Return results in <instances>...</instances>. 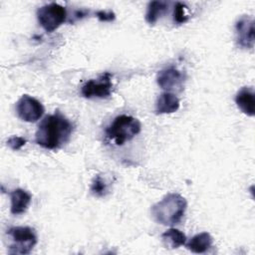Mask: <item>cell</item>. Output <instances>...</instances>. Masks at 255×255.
<instances>
[{"label":"cell","mask_w":255,"mask_h":255,"mask_svg":"<svg viewBox=\"0 0 255 255\" xmlns=\"http://www.w3.org/2000/svg\"><path fill=\"white\" fill-rule=\"evenodd\" d=\"M6 242L9 254H29L37 244V235L29 226H13L6 231Z\"/></svg>","instance_id":"277c9868"},{"label":"cell","mask_w":255,"mask_h":255,"mask_svg":"<svg viewBox=\"0 0 255 255\" xmlns=\"http://www.w3.org/2000/svg\"><path fill=\"white\" fill-rule=\"evenodd\" d=\"M26 142H27L26 138L22 136H17V135H12L7 139V145L13 150L20 149L23 145H25Z\"/></svg>","instance_id":"ac0fdd59"},{"label":"cell","mask_w":255,"mask_h":255,"mask_svg":"<svg viewBox=\"0 0 255 255\" xmlns=\"http://www.w3.org/2000/svg\"><path fill=\"white\" fill-rule=\"evenodd\" d=\"M141 130L140 122L131 116L120 115L107 127L106 135L117 145L132 139Z\"/></svg>","instance_id":"3957f363"},{"label":"cell","mask_w":255,"mask_h":255,"mask_svg":"<svg viewBox=\"0 0 255 255\" xmlns=\"http://www.w3.org/2000/svg\"><path fill=\"white\" fill-rule=\"evenodd\" d=\"M254 20L249 16H241L235 23L237 45L243 49H252L255 43Z\"/></svg>","instance_id":"9c48e42d"},{"label":"cell","mask_w":255,"mask_h":255,"mask_svg":"<svg viewBox=\"0 0 255 255\" xmlns=\"http://www.w3.org/2000/svg\"><path fill=\"white\" fill-rule=\"evenodd\" d=\"M45 109L37 99L23 95L16 103V113L18 117L27 123H35L41 119Z\"/></svg>","instance_id":"52a82bcc"},{"label":"cell","mask_w":255,"mask_h":255,"mask_svg":"<svg viewBox=\"0 0 255 255\" xmlns=\"http://www.w3.org/2000/svg\"><path fill=\"white\" fill-rule=\"evenodd\" d=\"M67 10L58 3H50L37 10V19L41 27L48 33L58 29L67 20Z\"/></svg>","instance_id":"5b68a950"},{"label":"cell","mask_w":255,"mask_h":255,"mask_svg":"<svg viewBox=\"0 0 255 255\" xmlns=\"http://www.w3.org/2000/svg\"><path fill=\"white\" fill-rule=\"evenodd\" d=\"M10 199H11V207L10 211L14 215H19L24 213L31 203L32 196L29 192L22 188L14 189L10 192Z\"/></svg>","instance_id":"8fae6325"},{"label":"cell","mask_w":255,"mask_h":255,"mask_svg":"<svg viewBox=\"0 0 255 255\" xmlns=\"http://www.w3.org/2000/svg\"><path fill=\"white\" fill-rule=\"evenodd\" d=\"M168 10V3L165 1H151L147 4L145 12V21L153 25Z\"/></svg>","instance_id":"9a60e30c"},{"label":"cell","mask_w":255,"mask_h":255,"mask_svg":"<svg viewBox=\"0 0 255 255\" xmlns=\"http://www.w3.org/2000/svg\"><path fill=\"white\" fill-rule=\"evenodd\" d=\"M90 190L95 196L102 197L108 193V185L104 180V178L98 174L94 177Z\"/></svg>","instance_id":"2e32d148"},{"label":"cell","mask_w":255,"mask_h":255,"mask_svg":"<svg viewBox=\"0 0 255 255\" xmlns=\"http://www.w3.org/2000/svg\"><path fill=\"white\" fill-rule=\"evenodd\" d=\"M113 90L112 75L104 73L98 79L87 81L81 89V94L87 99H104L111 96Z\"/></svg>","instance_id":"8992f818"},{"label":"cell","mask_w":255,"mask_h":255,"mask_svg":"<svg viewBox=\"0 0 255 255\" xmlns=\"http://www.w3.org/2000/svg\"><path fill=\"white\" fill-rule=\"evenodd\" d=\"M185 75L174 67H168L160 70L156 76L157 85L165 92H180L183 89Z\"/></svg>","instance_id":"ba28073f"},{"label":"cell","mask_w":255,"mask_h":255,"mask_svg":"<svg viewBox=\"0 0 255 255\" xmlns=\"http://www.w3.org/2000/svg\"><path fill=\"white\" fill-rule=\"evenodd\" d=\"M73 129V124L57 111L46 116L38 125L35 140L44 148L57 149L68 142Z\"/></svg>","instance_id":"6da1fadb"},{"label":"cell","mask_w":255,"mask_h":255,"mask_svg":"<svg viewBox=\"0 0 255 255\" xmlns=\"http://www.w3.org/2000/svg\"><path fill=\"white\" fill-rule=\"evenodd\" d=\"M235 103L243 114L253 117L255 114L254 89L252 87L241 88L235 96Z\"/></svg>","instance_id":"30bf717a"},{"label":"cell","mask_w":255,"mask_h":255,"mask_svg":"<svg viewBox=\"0 0 255 255\" xmlns=\"http://www.w3.org/2000/svg\"><path fill=\"white\" fill-rule=\"evenodd\" d=\"M161 240L166 248L175 249L186 243V236L182 231L170 228L161 234Z\"/></svg>","instance_id":"5bb4252c"},{"label":"cell","mask_w":255,"mask_h":255,"mask_svg":"<svg viewBox=\"0 0 255 255\" xmlns=\"http://www.w3.org/2000/svg\"><path fill=\"white\" fill-rule=\"evenodd\" d=\"M96 16L98 17V19L101 21V22H112L115 20L116 18V15L113 11L111 10H100V11H97L96 12Z\"/></svg>","instance_id":"d6986e66"},{"label":"cell","mask_w":255,"mask_h":255,"mask_svg":"<svg viewBox=\"0 0 255 255\" xmlns=\"http://www.w3.org/2000/svg\"><path fill=\"white\" fill-rule=\"evenodd\" d=\"M180 103L178 98L169 92H164L160 94L155 103V114L163 115V114H172L175 113L179 109Z\"/></svg>","instance_id":"7c38bea8"},{"label":"cell","mask_w":255,"mask_h":255,"mask_svg":"<svg viewBox=\"0 0 255 255\" xmlns=\"http://www.w3.org/2000/svg\"><path fill=\"white\" fill-rule=\"evenodd\" d=\"M187 208V202L178 193H168L160 201L154 203L150 208L152 219L162 225L173 226L183 218Z\"/></svg>","instance_id":"7a4b0ae2"},{"label":"cell","mask_w":255,"mask_h":255,"mask_svg":"<svg viewBox=\"0 0 255 255\" xmlns=\"http://www.w3.org/2000/svg\"><path fill=\"white\" fill-rule=\"evenodd\" d=\"M213 243V238L208 232H201L189 239L186 243V248L193 253H204L206 252Z\"/></svg>","instance_id":"4fadbf2b"},{"label":"cell","mask_w":255,"mask_h":255,"mask_svg":"<svg viewBox=\"0 0 255 255\" xmlns=\"http://www.w3.org/2000/svg\"><path fill=\"white\" fill-rule=\"evenodd\" d=\"M186 6L183 3L176 2L173 8V21L177 24L185 23L188 20V16L185 13Z\"/></svg>","instance_id":"e0dca14e"}]
</instances>
